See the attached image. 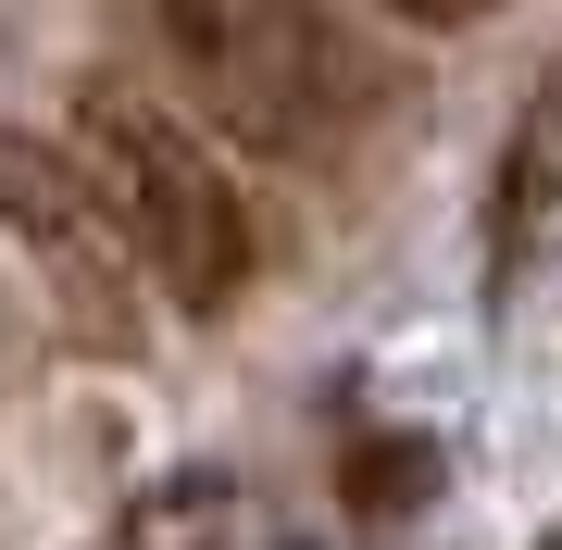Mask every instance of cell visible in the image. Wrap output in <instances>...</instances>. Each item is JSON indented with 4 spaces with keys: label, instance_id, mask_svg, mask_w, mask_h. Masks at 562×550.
I'll return each instance as SVG.
<instances>
[{
    "label": "cell",
    "instance_id": "obj_7",
    "mask_svg": "<svg viewBox=\"0 0 562 550\" xmlns=\"http://www.w3.org/2000/svg\"><path fill=\"white\" fill-rule=\"evenodd\" d=\"M387 13H413V25H487L501 0H387Z\"/></svg>",
    "mask_w": 562,
    "mask_h": 550
},
{
    "label": "cell",
    "instance_id": "obj_3",
    "mask_svg": "<svg viewBox=\"0 0 562 550\" xmlns=\"http://www.w3.org/2000/svg\"><path fill=\"white\" fill-rule=\"evenodd\" d=\"M0 225L25 238L76 350H138V238L101 201V176L76 150H50L38 125H0Z\"/></svg>",
    "mask_w": 562,
    "mask_h": 550
},
{
    "label": "cell",
    "instance_id": "obj_2",
    "mask_svg": "<svg viewBox=\"0 0 562 550\" xmlns=\"http://www.w3.org/2000/svg\"><path fill=\"white\" fill-rule=\"evenodd\" d=\"M138 13L176 50V76L276 164H325L375 113V63H350L313 0H138Z\"/></svg>",
    "mask_w": 562,
    "mask_h": 550
},
{
    "label": "cell",
    "instance_id": "obj_6",
    "mask_svg": "<svg viewBox=\"0 0 562 550\" xmlns=\"http://www.w3.org/2000/svg\"><path fill=\"white\" fill-rule=\"evenodd\" d=\"M550 201H562V88H550L538 113H525L513 176H501V213H513V225H525V213H550Z\"/></svg>",
    "mask_w": 562,
    "mask_h": 550
},
{
    "label": "cell",
    "instance_id": "obj_4",
    "mask_svg": "<svg viewBox=\"0 0 562 550\" xmlns=\"http://www.w3.org/2000/svg\"><path fill=\"white\" fill-rule=\"evenodd\" d=\"M225 538H238V489H225L213 463L138 489V501H125V526H113V550H225Z\"/></svg>",
    "mask_w": 562,
    "mask_h": 550
},
{
    "label": "cell",
    "instance_id": "obj_1",
    "mask_svg": "<svg viewBox=\"0 0 562 550\" xmlns=\"http://www.w3.org/2000/svg\"><path fill=\"white\" fill-rule=\"evenodd\" d=\"M76 164L101 176V201L125 213L150 288H176V313H225V301L250 288V263H262L250 201L225 188V164L150 101V88L76 76Z\"/></svg>",
    "mask_w": 562,
    "mask_h": 550
},
{
    "label": "cell",
    "instance_id": "obj_8",
    "mask_svg": "<svg viewBox=\"0 0 562 550\" xmlns=\"http://www.w3.org/2000/svg\"><path fill=\"white\" fill-rule=\"evenodd\" d=\"M538 550H562V526H550V538H538Z\"/></svg>",
    "mask_w": 562,
    "mask_h": 550
},
{
    "label": "cell",
    "instance_id": "obj_5",
    "mask_svg": "<svg viewBox=\"0 0 562 550\" xmlns=\"http://www.w3.org/2000/svg\"><path fill=\"white\" fill-rule=\"evenodd\" d=\"M425 489H438V438H362L338 463V501L362 513V526H401Z\"/></svg>",
    "mask_w": 562,
    "mask_h": 550
}]
</instances>
